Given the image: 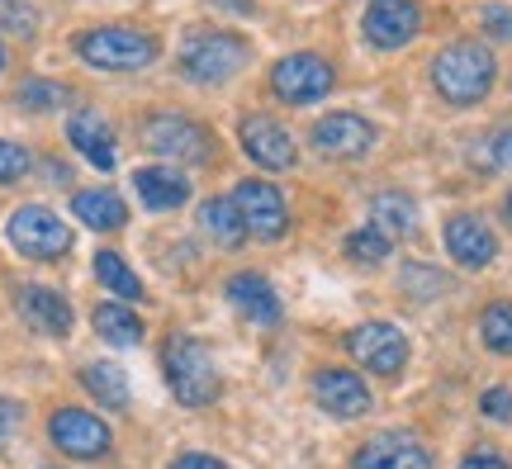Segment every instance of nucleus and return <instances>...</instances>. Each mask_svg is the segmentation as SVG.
Here are the masks:
<instances>
[{"mask_svg":"<svg viewBox=\"0 0 512 469\" xmlns=\"http://www.w3.org/2000/svg\"><path fill=\"white\" fill-rule=\"evenodd\" d=\"M200 228L219 242L223 252H238L242 242H247V228H242V214H238V204H233V199H204Z\"/></svg>","mask_w":512,"mask_h":469,"instance_id":"obj_22","label":"nucleus"},{"mask_svg":"<svg viewBox=\"0 0 512 469\" xmlns=\"http://www.w3.org/2000/svg\"><path fill=\"white\" fill-rule=\"evenodd\" d=\"M72 214L81 218L86 228H95V233H119L128 223L124 199L114 195V190H81V195L72 199Z\"/></svg>","mask_w":512,"mask_h":469,"instance_id":"obj_21","label":"nucleus"},{"mask_svg":"<svg viewBox=\"0 0 512 469\" xmlns=\"http://www.w3.org/2000/svg\"><path fill=\"white\" fill-rule=\"evenodd\" d=\"M0 29L29 38L38 29V10L29 5V0H0Z\"/></svg>","mask_w":512,"mask_h":469,"instance_id":"obj_30","label":"nucleus"},{"mask_svg":"<svg viewBox=\"0 0 512 469\" xmlns=\"http://www.w3.org/2000/svg\"><path fill=\"white\" fill-rule=\"evenodd\" d=\"M15 308L24 323L38 327V332H48V337H67V332H72V304L48 285H19Z\"/></svg>","mask_w":512,"mask_h":469,"instance_id":"obj_17","label":"nucleus"},{"mask_svg":"<svg viewBox=\"0 0 512 469\" xmlns=\"http://www.w3.org/2000/svg\"><path fill=\"white\" fill-rule=\"evenodd\" d=\"M228 304L238 308L247 323L256 327H275L280 323V299H275V289L266 275H252V271H242L228 280Z\"/></svg>","mask_w":512,"mask_h":469,"instance_id":"obj_19","label":"nucleus"},{"mask_svg":"<svg viewBox=\"0 0 512 469\" xmlns=\"http://www.w3.org/2000/svg\"><path fill=\"white\" fill-rule=\"evenodd\" d=\"M370 218H375V228L384 237H408L418 228V204L399 190H384V195L370 199Z\"/></svg>","mask_w":512,"mask_h":469,"instance_id":"obj_23","label":"nucleus"},{"mask_svg":"<svg viewBox=\"0 0 512 469\" xmlns=\"http://www.w3.org/2000/svg\"><path fill=\"white\" fill-rule=\"evenodd\" d=\"M332 91V67L318 53H290L271 67V95L280 105H318Z\"/></svg>","mask_w":512,"mask_h":469,"instance_id":"obj_7","label":"nucleus"},{"mask_svg":"<svg viewBox=\"0 0 512 469\" xmlns=\"http://www.w3.org/2000/svg\"><path fill=\"white\" fill-rule=\"evenodd\" d=\"M133 190L143 199V209L166 214V209H181L190 199V176H181V166H138L133 171Z\"/></svg>","mask_w":512,"mask_h":469,"instance_id":"obj_18","label":"nucleus"},{"mask_svg":"<svg viewBox=\"0 0 512 469\" xmlns=\"http://www.w3.org/2000/svg\"><path fill=\"white\" fill-rule=\"evenodd\" d=\"M5 237L29 261H57V256L72 252V228L48 204H19L10 214V223H5Z\"/></svg>","mask_w":512,"mask_h":469,"instance_id":"obj_6","label":"nucleus"},{"mask_svg":"<svg viewBox=\"0 0 512 469\" xmlns=\"http://www.w3.org/2000/svg\"><path fill=\"white\" fill-rule=\"evenodd\" d=\"M247 57H252L247 38L228 34V29H209V34L185 38L181 72L190 81H200V86H219V81H228V76H238L247 67Z\"/></svg>","mask_w":512,"mask_h":469,"instance_id":"obj_4","label":"nucleus"},{"mask_svg":"<svg viewBox=\"0 0 512 469\" xmlns=\"http://www.w3.org/2000/svg\"><path fill=\"white\" fill-rule=\"evenodd\" d=\"M508 214H512V195H508Z\"/></svg>","mask_w":512,"mask_h":469,"instance_id":"obj_39","label":"nucleus"},{"mask_svg":"<svg viewBox=\"0 0 512 469\" xmlns=\"http://www.w3.org/2000/svg\"><path fill=\"white\" fill-rule=\"evenodd\" d=\"M91 318H95V332H100L110 346H138L143 342V323H138L124 304H100Z\"/></svg>","mask_w":512,"mask_h":469,"instance_id":"obj_25","label":"nucleus"},{"mask_svg":"<svg viewBox=\"0 0 512 469\" xmlns=\"http://www.w3.org/2000/svg\"><path fill=\"white\" fill-rule=\"evenodd\" d=\"M347 351L356 365H366L375 375H399L408 365V337L394 323H361L347 332Z\"/></svg>","mask_w":512,"mask_h":469,"instance_id":"obj_10","label":"nucleus"},{"mask_svg":"<svg viewBox=\"0 0 512 469\" xmlns=\"http://www.w3.org/2000/svg\"><path fill=\"white\" fill-rule=\"evenodd\" d=\"M233 204H238L247 237L275 242V237H285V228H290V209H285V195H280L271 181H242L238 190H233Z\"/></svg>","mask_w":512,"mask_h":469,"instance_id":"obj_12","label":"nucleus"},{"mask_svg":"<svg viewBox=\"0 0 512 469\" xmlns=\"http://www.w3.org/2000/svg\"><path fill=\"white\" fill-rule=\"evenodd\" d=\"M95 280L110 289V294H119V299H143V280L128 271V261L119 252H95Z\"/></svg>","mask_w":512,"mask_h":469,"instance_id":"obj_26","label":"nucleus"},{"mask_svg":"<svg viewBox=\"0 0 512 469\" xmlns=\"http://www.w3.org/2000/svg\"><path fill=\"white\" fill-rule=\"evenodd\" d=\"M81 384H86L105 408H114V413H124L128 398H133L128 394V375L119 370V365H110V361H91L86 370H81Z\"/></svg>","mask_w":512,"mask_h":469,"instance_id":"obj_24","label":"nucleus"},{"mask_svg":"<svg viewBox=\"0 0 512 469\" xmlns=\"http://www.w3.org/2000/svg\"><path fill=\"white\" fill-rule=\"evenodd\" d=\"M441 237H446V252H451V261H456V266H465V271H484V266L498 256L494 228H489L484 218H475V214H456L446 228H441Z\"/></svg>","mask_w":512,"mask_h":469,"instance_id":"obj_15","label":"nucleus"},{"mask_svg":"<svg viewBox=\"0 0 512 469\" xmlns=\"http://www.w3.org/2000/svg\"><path fill=\"white\" fill-rule=\"evenodd\" d=\"M48 436H53L57 451L72 455V460H100L114 441L110 427L95 413H86V408H57V413L48 417Z\"/></svg>","mask_w":512,"mask_h":469,"instance_id":"obj_11","label":"nucleus"},{"mask_svg":"<svg viewBox=\"0 0 512 469\" xmlns=\"http://www.w3.org/2000/svg\"><path fill=\"white\" fill-rule=\"evenodd\" d=\"M19 427V403H10V398H0V441Z\"/></svg>","mask_w":512,"mask_h":469,"instance_id":"obj_37","label":"nucleus"},{"mask_svg":"<svg viewBox=\"0 0 512 469\" xmlns=\"http://www.w3.org/2000/svg\"><path fill=\"white\" fill-rule=\"evenodd\" d=\"M29 166H34V157L24 152L19 143H10V138H0V185H15L29 176Z\"/></svg>","mask_w":512,"mask_h":469,"instance_id":"obj_31","label":"nucleus"},{"mask_svg":"<svg viewBox=\"0 0 512 469\" xmlns=\"http://www.w3.org/2000/svg\"><path fill=\"white\" fill-rule=\"evenodd\" d=\"M489 162L498 166V171H512V128H503L494 138V147H489Z\"/></svg>","mask_w":512,"mask_h":469,"instance_id":"obj_34","label":"nucleus"},{"mask_svg":"<svg viewBox=\"0 0 512 469\" xmlns=\"http://www.w3.org/2000/svg\"><path fill=\"white\" fill-rule=\"evenodd\" d=\"M162 375L171 384V394L181 398L185 408H204L219 398V370H214V351L200 337H166L162 346Z\"/></svg>","mask_w":512,"mask_h":469,"instance_id":"obj_2","label":"nucleus"},{"mask_svg":"<svg viewBox=\"0 0 512 469\" xmlns=\"http://www.w3.org/2000/svg\"><path fill=\"white\" fill-rule=\"evenodd\" d=\"M157 53H162L157 38L143 29H128V24H100L76 38V57L95 72H143L157 62Z\"/></svg>","mask_w":512,"mask_h":469,"instance_id":"obj_3","label":"nucleus"},{"mask_svg":"<svg viewBox=\"0 0 512 469\" xmlns=\"http://www.w3.org/2000/svg\"><path fill=\"white\" fill-rule=\"evenodd\" d=\"M15 100L24 109H57V105H67L72 100V91L67 86H57V81H24L15 91Z\"/></svg>","mask_w":512,"mask_h":469,"instance_id":"obj_29","label":"nucleus"},{"mask_svg":"<svg viewBox=\"0 0 512 469\" xmlns=\"http://www.w3.org/2000/svg\"><path fill=\"white\" fill-rule=\"evenodd\" d=\"M351 469H432V451L408 432H384L356 451Z\"/></svg>","mask_w":512,"mask_h":469,"instance_id":"obj_16","label":"nucleus"},{"mask_svg":"<svg viewBox=\"0 0 512 469\" xmlns=\"http://www.w3.org/2000/svg\"><path fill=\"white\" fill-rule=\"evenodd\" d=\"M460 469H512V465L498 451H470L465 460H460Z\"/></svg>","mask_w":512,"mask_h":469,"instance_id":"obj_35","label":"nucleus"},{"mask_svg":"<svg viewBox=\"0 0 512 469\" xmlns=\"http://www.w3.org/2000/svg\"><path fill=\"white\" fill-rule=\"evenodd\" d=\"M422 29V5L418 0H370L366 15H361V34L370 48L394 53L403 43H413Z\"/></svg>","mask_w":512,"mask_h":469,"instance_id":"obj_8","label":"nucleus"},{"mask_svg":"<svg viewBox=\"0 0 512 469\" xmlns=\"http://www.w3.org/2000/svg\"><path fill=\"white\" fill-rule=\"evenodd\" d=\"M479 413L489 417V422H512V389H484V398H479Z\"/></svg>","mask_w":512,"mask_h":469,"instance_id":"obj_32","label":"nucleus"},{"mask_svg":"<svg viewBox=\"0 0 512 469\" xmlns=\"http://www.w3.org/2000/svg\"><path fill=\"white\" fill-rule=\"evenodd\" d=\"M313 403L332 417H366L370 413V389L366 379L356 375V370H342V365H328V370H318L313 375Z\"/></svg>","mask_w":512,"mask_h":469,"instance_id":"obj_14","label":"nucleus"},{"mask_svg":"<svg viewBox=\"0 0 512 469\" xmlns=\"http://www.w3.org/2000/svg\"><path fill=\"white\" fill-rule=\"evenodd\" d=\"M143 147L176 166H200L214 157V133L200 119H185V114H147Z\"/></svg>","mask_w":512,"mask_h":469,"instance_id":"obj_5","label":"nucleus"},{"mask_svg":"<svg viewBox=\"0 0 512 469\" xmlns=\"http://www.w3.org/2000/svg\"><path fill=\"white\" fill-rule=\"evenodd\" d=\"M479 337L484 346L494 351V356H512V304L508 299H498L479 313Z\"/></svg>","mask_w":512,"mask_h":469,"instance_id":"obj_27","label":"nucleus"},{"mask_svg":"<svg viewBox=\"0 0 512 469\" xmlns=\"http://www.w3.org/2000/svg\"><path fill=\"white\" fill-rule=\"evenodd\" d=\"M494 53L475 43V38H456V43H446L437 57H432V86L446 105H479L484 95L494 91Z\"/></svg>","mask_w":512,"mask_h":469,"instance_id":"obj_1","label":"nucleus"},{"mask_svg":"<svg viewBox=\"0 0 512 469\" xmlns=\"http://www.w3.org/2000/svg\"><path fill=\"white\" fill-rule=\"evenodd\" d=\"M347 256L356 266H380L384 256H389V237L380 228H361V233L347 237Z\"/></svg>","mask_w":512,"mask_h":469,"instance_id":"obj_28","label":"nucleus"},{"mask_svg":"<svg viewBox=\"0 0 512 469\" xmlns=\"http://www.w3.org/2000/svg\"><path fill=\"white\" fill-rule=\"evenodd\" d=\"M309 138H313V147H318L323 157H332V162H351V157H366L380 133H375L370 119L337 109V114H328V119H318V124H313Z\"/></svg>","mask_w":512,"mask_h":469,"instance_id":"obj_13","label":"nucleus"},{"mask_svg":"<svg viewBox=\"0 0 512 469\" xmlns=\"http://www.w3.org/2000/svg\"><path fill=\"white\" fill-rule=\"evenodd\" d=\"M242 152L252 157L261 171H290L299 162V147H294V133L271 114H242L238 124Z\"/></svg>","mask_w":512,"mask_h":469,"instance_id":"obj_9","label":"nucleus"},{"mask_svg":"<svg viewBox=\"0 0 512 469\" xmlns=\"http://www.w3.org/2000/svg\"><path fill=\"white\" fill-rule=\"evenodd\" d=\"M484 34L498 38V43H512V10L508 5H489V10H484Z\"/></svg>","mask_w":512,"mask_h":469,"instance_id":"obj_33","label":"nucleus"},{"mask_svg":"<svg viewBox=\"0 0 512 469\" xmlns=\"http://www.w3.org/2000/svg\"><path fill=\"white\" fill-rule=\"evenodd\" d=\"M0 72H5V43H0Z\"/></svg>","mask_w":512,"mask_h":469,"instance_id":"obj_38","label":"nucleus"},{"mask_svg":"<svg viewBox=\"0 0 512 469\" xmlns=\"http://www.w3.org/2000/svg\"><path fill=\"white\" fill-rule=\"evenodd\" d=\"M171 469H228V465L214 460V455H181V460H171Z\"/></svg>","mask_w":512,"mask_h":469,"instance_id":"obj_36","label":"nucleus"},{"mask_svg":"<svg viewBox=\"0 0 512 469\" xmlns=\"http://www.w3.org/2000/svg\"><path fill=\"white\" fill-rule=\"evenodd\" d=\"M67 138H72V147L95 166V171H114V162H119V152H114V133H110V124H105L95 109H81V114L67 119Z\"/></svg>","mask_w":512,"mask_h":469,"instance_id":"obj_20","label":"nucleus"}]
</instances>
